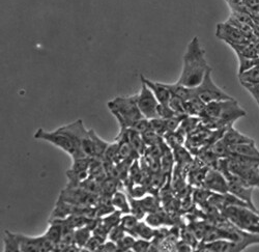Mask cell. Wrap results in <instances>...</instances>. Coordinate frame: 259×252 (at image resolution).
Instances as JSON below:
<instances>
[{
    "label": "cell",
    "mask_w": 259,
    "mask_h": 252,
    "mask_svg": "<svg viewBox=\"0 0 259 252\" xmlns=\"http://www.w3.org/2000/svg\"><path fill=\"white\" fill-rule=\"evenodd\" d=\"M210 69L199 38L197 36L193 37L186 49L183 58V70L178 82L187 88H197Z\"/></svg>",
    "instance_id": "obj_1"
},
{
    "label": "cell",
    "mask_w": 259,
    "mask_h": 252,
    "mask_svg": "<svg viewBox=\"0 0 259 252\" xmlns=\"http://www.w3.org/2000/svg\"><path fill=\"white\" fill-rule=\"evenodd\" d=\"M244 110L235 99L215 101L206 104L203 116V122L209 128H217L218 130L226 129L241 117L246 116Z\"/></svg>",
    "instance_id": "obj_2"
},
{
    "label": "cell",
    "mask_w": 259,
    "mask_h": 252,
    "mask_svg": "<svg viewBox=\"0 0 259 252\" xmlns=\"http://www.w3.org/2000/svg\"><path fill=\"white\" fill-rule=\"evenodd\" d=\"M108 108L117 119L120 130L132 128L137 120L143 118L137 104V95L117 97L108 102Z\"/></svg>",
    "instance_id": "obj_3"
},
{
    "label": "cell",
    "mask_w": 259,
    "mask_h": 252,
    "mask_svg": "<svg viewBox=\"0 0 259 252\" xmlns=\"http://www.w3.org/2000/svg\"><path fill=\"white\" fill-rule=\"evenodd\" d=\"M231 174L241 178L253 188H259V161L247 157L230 155L226 158Z\"/></svg>",
    "instance_id": "obj_4"
},
{
    "label": "cell",
    "mask_w": 259,
    "mask_h": 252,
    "mask_svg": "<svg viewBox=\"0 0 259 252\" xmlns=\"http://www.w3.org/2000/svg\"><path fill=\"white\" fill-rule=\"evenodd\" d=\"M223 215L236 227L259 235V211H254L249 206L230 205L223 208Z\"/></svg>",
    "instance_id": "obj_5"
},
{
    "label": "cell",
    "mask_w": 259,
    "mask_h": 252,
    "mask_svg": "<svg viewBox=\"0 0 259 252\" xmlns=\"http://www.w3.org/2000/svg\"><path fill=\"white\" fill-rule=\"evenodd\" d=\"M34 138L37 140H44L53 144L56 148L69 154L72 158H74L76 155V145L73 138L61 127L53 132L45 131L44 129L39 128L38 130H36Z\"/></svg>",
    "instance_id": "obj_6"
},
{
    "label": "cell",
    "mask_w": 259,
    "mask_h": 252,
    "mask_svg": "<svg viewBox=\"0 0 259 252\" xmlns=\"http://www.w3.org/2000/svg\"><path fill=\"white\" fill-rule=\"evenodd\" d=\"M211 69L206 73L204 79L199 84L197 88H195L196 97L202 100L205 104L215 101H224V100H231L234 99L228 94H226L221 88H219L215 84L211 77Z\"/></svg>",
    "instance_id": "obj_7"
},
{
    "label": "cell",
    "mask_w": 259,
    "mask_h": 252,
    "mask_svg": "<svg viewBox=\"0 0 259 252\" xmlns=\"http://www.w3.org/2000/svg\"><path fill=\"white\" fill-rule=\"evenodd\" d=\"M137 104L143 117L147 119L159 117L158 107L160 103L152 90L144 82H142L141 91L139 92V94H137Z\"/></svg>",
    "instance_id": "obj_8"
},
{
    "label": "cell",
    "mask_w": 259,
    "mask_h": 252,
    "mask_svg": "<svg viewBox=\"0 0 259 252\" xmlns=\"http://www.w3.org/2000/svg\"><path fill=\"white\" fill-rule=\"evenodd\" d=\"M215 35L218 38L224 40L229 46L230 45H239L249 43L250 37L244 33L241 29L233 26L232 24L225 22L217 25V31Z\"/></svg>",
    "instance_id": "obj_9"
},
{
    "label": "cell",
    "mask_w": 259,
    "mask_h": 252,
    "mask_svg": "<svg viewBox=\"0 0 259 252\" xmlns=\"http://www.w3.org/2000/svg\"><path fill=\"white\" fill-rule=\"evenodd\" d=\"M21 251L25 252H45L53 251L54 243L48 240L45 235L40 237H27L19 235Z\"/></svg>",
    "instance_id": "obj_10"
},
{
    "label": "cell",
    "mask_w": 259,
    "mask_h": 252,
    "mask_svg": "<svg viewBox=\"0 0 259 252\" xmlns=\"http://www.w3.org/2000/svg\"><path fill=\"white\" fill-rule=\"evenodd\" d=\"M204 188L208 189L211 192H217L219 194H226L229 191L228 181L225 176L217 170L209 171L203 180Z\"/></svg>",
    "instance_id": "obj_11"
},
{
    "label": "cell",
    "mask_w": 259,
    "mask_h": 252,
    "mask_svg": "<svg viewBox=\"0 0 259 252\" xmlns=\"http://www.w3.org/2000/svg\"><path fill=\"white\" fill-rule=\"evenodd\" d=\"M141 81L144 82L146 86L152 90L154 95L156 96L157 100L161 105H168L170 98H171V92L166 88L165 83L152 81L147 78H145L143 75H141Z\"/></svg>",
    "instance_id": "obj_12"
},
{
    "label": "cell",
    "mask_w": 259,
    "mask_h": 252,
    "mask_svg": "<svg viewBox=\"0 0 259 252\" xmlns=\"http://www.w3.org/2000/svg\"><path fill=\"white\" fill-rule=\"evenodd\" d=\"M230 155L247 157L259 161V150L257 149L255 141L229 146V156Z\"/></svg>",
    "instance_id": "obj_13"
},
{
    "label": "cell",
    "mask_w": 259,
    "mask_h": 252,
    "mask_svg": "<svg viewBox=\"0 0 259 252\" xmlns=\"http://www.w3.org/2000/svg\"><path fill=\"white\" fill-rule=\"evenodd\" d=\"M228 146L236 145V144H242L247 142H254V139L241 133L233 128V125H230L225 131L221 138Z\"/></svg>",
    "instance_id": "obj_14"
},
{
    "label": "cell",
    "mask_w": 259,
    "mask_h": 252,
    "mask_svg": "<svg viewBox=\"0 0 259 252\" xmlns=\"http://www.w3.org/2000/svg\"><path fill=\"white\" fill-rule=\"evenodd\" d=\"M166 88L171 92L172 95H176L180 98H182L185 101H189L193 98L196 97L195 88H187L183 84L177 82V83H165Z\"/></svg>",
    "instance_id": "obj_15"
},
{
    "label": "cell",
    "mask_w": 259,
    "mask_h": 252,
    "mask_svg": "<svg viewBox=\"0 0 259 252\" xmlns=\"http://www.w3.org/2000/svg\"><path fill=\"white\" fill-rule=\"evenodd\" d=\"M126 134H127V138L131 142L133 149L139 154V155H143L146 153V143L143 139V136L141 133L135 131L134 129L128 128L126 130Z\"/></svg>",
    "instance_id": "obj_16"
},
{
    "label": "cell",
    "mask_w": 259,
    "mask_h": 252,
    "mask_svg": "<svg viewBox=\"0 0 259 252\" xmlns=\"http://www.w3.org/2000/svg\"><path fill=\"white\" fill-rule=\"evenodd\" d=\"M112 205L122 215L131 213V203H130V199H127L126 195L121 191L117 190L112 195Z\"/></svg>",
    "instance_id": "obj_17"
},
{
    "label": "cell",
    "mask_w": 259,
    "mask_h": 252,
    "mask_svg": "<svg viewBox=\"0 0 259 252\" xmlns=\"http://www.w3.org/2000/svg\"><path fill=\"white\" fill-rule=\"evenodd\" d=\"M206 104L198 97L186 101V111L191 116H202Z\"/></svg>",
    "instance_id": "obj_18"
},
{
    "label": "cell",
    "mask_w": 259,
    "mask_h": 252,
    "mask_svg": "<svg viewBox=\"0 0 259 252\" xmlns=\"http://www.w3.org/2000/svg\"><path fill=\"white\" fill-rule=\"evenodd\" d=\"M4 244H5V252H19L21 251L20 247V238L18 234H12L9 230L5 232L4 237Z\"/></svg>",
    "instance_id": "obj_19"
},
{
    "label": "cell",
    "mask_w": 259,
    "mask_h": 252,
    "mask_svg": "<svg viewBox=\"0 0 259 252\" xmlns=\"http://www.w3.org/2000/svg\"><path fill=\"white\" fill-rule=\"evenodd\" d=\"M133 236L135 238H141V239L152 241L156 236V232L154 230L153 226H150L148 223L139 222L137 227L134 230Z\"/></svg>",
    "instance_id": "obj_20"
},
{
    "label": "cell",
    "mask_w": 259,
    "mask_h": 252,
    "mask_svg": "<svg viewBox=\"0 0 259 252\" xmlns=\"http://www.w3.org/2000/svg\"><path fill=\"white\" fill-rule=\"evenodd\" d=\"M90 134H91V137L93 139L94 146H95V150H96V157L95 158H99V159L103 160L105 152L108 148V145H109V143L104 141L93 129L90 130Z\"/></svg>",
    "instance_id": "obj_21"
},
{
    "label": "cell",
    "mask_w": 259,
    "mask_h": 252,
    "mask_svg": "<svg viewBox=\"0 0 259 252\" xmlns=\"http://www.w3.org/2000/svg\"><path fill=\"white\" fill-rule=\"evenodd\" d=\"M138 223H139V219L135 215L128 213V214H123V216H121V220L119 224L122 226V228L126 233H128L130 235H133Z\"/></svg>",
    "instance_id": "obj_22"
},
{
    "label": "cell",
    "mask_w": 259,
    "mask_h": 252,
    "mask_svg": "<svg viewBox=\"0 0 259 252\" xmlns=\"http://www.w3.org/2000/svg\"><path fill=\"white\" fill-rule=\"evenodd\" d=\"M242 84H257L259 83V67L252 68L239 75Z\"/></svg>",
    "instance_id": "obj_23"
},
{
    "label": "cell",
    "mask_w": 259,
    "mask_h": 252,
    "mask_svg": "<svg viewBox=\"0 0 259 252\" xmlns=\"http://www.w3.org/2000/svg\"><path fill=\"white\" fill-rule=\"evenodd\" d=\"M168 105H169V107L174 110L177 114H187L186 101L183 100L182 98L171 94V98H170Z\"/></svg>",
    "instance_id": "obj_24"
},
{
    "label": "cell",
    "mask_w": 259,
    "mask_h": 252,
    "mask_svg": "<svg viewBox=\"0 0 259 252\" xmlns=\"http://www.w3.org/2000/svg\"><path fill=\"white\" fill-rule=\"evenodd\" d=\"M143 139L147 146H154V145H160L163 143V136L158 134L153 129H148L145 132L142 133Z\"/></svg>",
    "instance_id": "obj_25"
},
{
    "label": "cell",
    "mask_w": 259,
    "mask_h": 252,
    "mask_svg": "<svg viewBox=\"0 0 259 252\" xmlns=\"http://www.w3.org/2000/svg\"><path fill=\"white\" fill-rule=\"evenodd\" d=\"M240 61V70H239V75L251 70L252 68H255L259 65V57L258 58H251V57H246L242 55H237Z\"/></svg>",
    "instance_id": "obj_26"
},
{
    "label": "cell",
    "mask_w": 259,
    "mask_h": 252,
    "mask_svg": "<svg viewBox=\"0 0 259 252\" xmlns=\"http://www.w3.org/2000/svg\"><path fill=\"white\" fill-rule=\"evenodd\" d=\"M136 242V238L133 235H124L118 242L117 247L118 251L120 252H126V251H133L134 244Z\"/></svg>",
    "instance_id": "obj_27"
},
{
    "label": "cell",
    "mask_w": 259,
    "mask_h": 252,
    "mask_svg": "<svg viewBox=\"0 0 259 252\" xmlns=\"http://www.w3.org/2000/svg\"><path fill=\"white\" fill-rule=\"evenodd\" d=\"M106 241V239L97 236V235H93L91 237V239L88 241V243L85 244L84 246V250L85 251H99L100 247L104 244V242Z\"/></svg>",
    "instance_id": "obj_28"
},
{
    "label": "cell",
    "mask_w": 259,
    "mask_h": 252,
    "mask_svg": "<svg viewBox=\"0 0 259 252\" xmlns=\"http://www.w3.org/2000/svg\"><path fill=\"white\" fill-rule=\"evenodd\" d=\"M149 124H150V129H153L154 131H156L158 134L162 135L163 137L167 133V131H166V122H165L164 118L156 117V118L149 119Z\"/></svg>",
    "instance_id": "obj_29"
},
{
    "label": "cell",
    "mask_w": 259,
    "mask_h": 252,
    "mask_svg": "<svg viewBox=\"0 0 259 252\" xmlns=\"http://www.w3.org/2000/svg\"><path fill=\"white\" fill-rule=\"evenodd\" d=\"M125 233L126 232L122 228V226L120 224H118V225H116V226H114L110 229V232H109V234H108L107 239L117 243L125 235Z\"/></svg>",
    "instance_id": "obj_30"
},
{
    "label": "cell",
    "mask_w": 259,
    "mask_h": 252,
    "mask_svg": "<svg viewBox=\"0 0 259 252\" xmlns=\"http://www.w3.org/2000/svg\"><path fill=\"white\" fill-rule=\"evenodd\" d=\"M229 7L231 8V11H236V12H245L249 13V8L247 7L245 0H226Z\"/></svg>",
    "instance_id": "obj_31"
},
{
    "label": "cell",
    "mask_w": 259,
    "mask_h": 252,
    "mask_svg": "<svg viewBox=\"0 0 259 252\" xmlns=\"http://www.w3.org/2000/svg\"><path fill=\"white\" fill-rule=\"evenodd\" d=\"M150 248H152V242L149 240H145V239H137L134 247H133V251L135 252H147L150 251Z\"/></svg>",
    "instance_id": "obj_32"
},
{
    "label": "cell",
    "mask_w": 259,
    "mask_h": 252,
    "mask_svg": "<svg viewBox=\"0 0 259 252\" xmlns=\"http://www.w3.org/2000/svg\"><path fill=\"white\" fill-rule=\"evenodd\" d=\"M138 201H139L140 205L143 207V209H144L145 212H154L155 211V206H157L156 200L152 196L143 197L142 199H138Z\"/></svg>",
    "instance_id": "obj_33"
},
{
    "label": "cell",
    "mask_w": 259,
    "mask_h": 252,
    "mask_svg": "<svg viewBox=\"0 0 259 252\" xmlns=\"http://www.w3.org/2000/svg\"><path fill=\"white\" fill-rule=\"evenodd\" d=\"M242 86L249 92V94L253 97L255 102L259 107V83L257 84H242Z\"/></svg>",
    "instance_id": "obj_34"
},
{
    "label": "cell",
    "mask_w": 259,
    "mask_h": 252,
    "mask_svg": "<svg viewBox=\"0 0 259 252\" xmlns=\"http://www.w3.org/2000/svg\"><path fill=\"white\" fill-rule=\"evenodd\" d=\"M116 251H118L117 243L111 240H108L104 242V244L100 247L98 252H116Z\"/></svg>",
    "instance_id": "obj_35"
},
{
    "label": "cell",
    "mask_w": 259,
    "mask_h": 252,
    "mask_svg": "<svg viewBox=\"0 0 259 252\" xmlns=\"http://www.w3.org/2000/svg\"><path fill=\"white\" fill-rule=\"evenodd\" d=\"M145 220H146V223H148L150 226H153V227H158L159 225L162 224V218L154 212H152L149 215H147Z\"/></svg>",
    "instance_id": "obj_36"
},
{
    "label": "cell",
    "mask_w": 259,
    "mask_h": 252,
    "mask_svg": "<svg viewBox=\"0 0 259 252\" xmlns=\"http://www.w3.org/2000/svg\"><path fill=\"white\" fill-rule=\"evenodd\" d=\"M249 2H250V0H245V3H246V5H247V7H248V4H249Z\"/></svg>",
    "instance_id": "obj_37"
}]
</instances>
